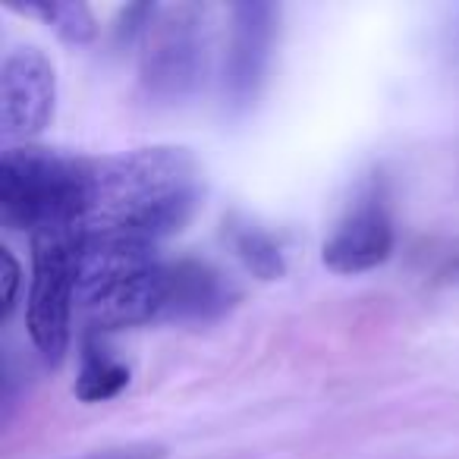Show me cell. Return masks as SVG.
I'll list each match as a JSON object with an SVG mask.
<instances>
[{
  "label": "cell",
  "mask_w": 459,
  "mask_h": 459,
  "mask_svg": "<svg viewBox=\"0 0 459 459\" xmlns=\"http://www.w3.org/2000/svg\"><path fill=\"white\" fill-rule=\"evenodd\" d=\"M202 167L189 148L148 145L89 158L76 233L82 249L160 255L202 204Z\"/></svg>",
  "instance_id": "cell-1"
},
{
  "label": "cell",
  "mask_w": 459,
  "mask_h": 459,
  "mask_svg": "<svg viewBox=\"0 0 459 459\" xmlns=\"http://www.w3.org/2000/svg\"><path fill=\"white\" fill-rule=\"evenodd\" d=\"M239 299L223 271L202 258H158L148 268L126 274L108 287L85 293L79 308L89 333H114L148 325H186L214 321Z\"/></svg>",
  "instance_id": "cell-2"
},
{
  "label": "cell",
  "mask_w": 459,
  "mask_h": 459,
  "mask_svg": "<svg viewBox=\"0 0 459 459\" xmlns=\"http://www.w3.org/2000/svg\"><path fill=\"white\" fill-rule=\"evenodd\" d=\"M89 158L41 145H10L0 154V223L35 237L48 227H76Z\"/></svg>",
  "instance_id": "cell-3"
},
{
  "label": "cell",
  "mask_w": 459,
  "mask_h": 459,
  "mask_svg": "<svg viewBox=\"0 0 459 459\" xmlns=\"http://www.w3.org/2000/svg\"><path fill=\"white\" fill-rule=\"evenodd\" d=\"M139 89L152 104L173 108L189 101L208 70V7L170 4L139 41Z\"/></svg>",
  "instance_id": "cell-4"
},
{
  "label": "cell",
  "mask_w": 459,
  "mask_h": 459,
  "mask_svg": "<svg viewBox=\"0 0 459 459\" xmlns=\"http://www.w3.org/2000/svg\"><path fill=\"white\" fill-rule=\"evenodd\" d=\"M32 243V281L26 299L29 340L48 365L70 350L73 312L79 308V233L76 227L39 230Z\"/></svg>",
  "instance_id": "cell-5"
},
{
  "label": "cell",
  "mask_w": 459,
  "mask_h": 459,
  "mask_svg": "<svg viewBox=\"0 0 459 459\" xmlns=\"http://www.w3.org/2000/svg\"><path fill=\"white\" fill-rule=\"evenodd\" d=\"M394 246L396 223L390 208V186L384 173H371L321 246V262L333 274H368L394 255Z\"/></svg>",
  "instance_id": "cell-6"
},
{
  "label": "cell",
  "mask_w": 459,
  "mask_h": 459,
  "mask_svg": "<svg viewBox=\"0 0 459 459\" xmlns=\"http://www.w3.org/2000/svg\"><path fill=\"white\" fill-rule=\"evenodd\" d=\"M281 7L243 0L230 7V41L223 60V108L233 117L249 114L268 82Z\"/></svg>",
  "instance_id": "cell-7"
},
{
  "label": "cell",
  "mask_w": 459,
  "mask_h": 459,
  "mask_svg": "<svg viewBox=\"0 0 459 459\" xmlns=\"http://www.w3.org/2000/svg\"><path fill=\"white\" fill-rule=\"evenodd\" d=\"M57 70L39 48H13L0 64V135L4 142H32L54 120Z\"/></svg>",
  "instance_id": "cell-8"
},
{
  "label": "cell",
  "mask_w": 459,
  "mask_h": 459,
  "mask_svg": "<svg viewBox=\"0 0 459 459\" xmlns=\"http://www.w3.org/2000/svg\"><path fill=\"white\" fill-rule=\"evenodd\" d=\"M129 365L104 343L101 333H89L82 340V352H79V371L73 394L79 403H108L114 396H120L129 387Z\"/></svg>",
  "instance_id": "cell-9"
},
{
  "label": "cell",
  "mask_w": 459,
  "mask_h": 459,
  "mask_svg": "<svg viewBox=\"0 0 459 459\" xmlns=\"http://www.w3.org/2000/svg\"><path fill=\"white\" fill-rule=\"evenodd\" d=\"M223 237H227L230 249L258 281H281L287 274V258H283L281 243L274 233L255 223L252 217L230 214L223 217Z\"/></svg>",
  "instance_id": "cell-10"
},
{
  "label": "cell",
  "mask_w": 459,
  "mask_h": 459,
  "mask_svg": "<svg viewBox=\"0 0 459 459\" xmlns=\"http://www.w3.org/2000/svg\"><path fill=\"white\" fill-rule=\"evenodd\" d=\"M13 10L22 16H32V20H41L66 45H91L98 35L95 13L82 0H39V4H26V7L13 4Z\"/></svg>",
  "instance_id": "cell-11"
},
{
  "label": "cell",
  "mask_w": 459,
  "mask_h": 459,
  "mask_svg": "<svg viewBox=\"0 0 459 459\" xmlns=\"http://www.w3.org/2000/svg\"><path fill=\"white\" fill-rule=\"evenodd\" d=\"M160 4H129L126 10H120V20L114 26V35L120 45H133V41H142L148 32V26L158 16Z\"/></svg>",
  "instance_id": "cell-12"
},
{
  "label": "cell",
  "mask_w": 459,
  "mask_h": 459,
  "mask_svg": "<svg viewBox=\"0 0 459 459\" xmlns=\"http://www.w3.org/2000/svg\"><path fill=\"white\" fill-rule=\"evenodd\" d=\"M79 459H167L164 444H152V440H135V444L108 446V450L85 453Z\"/></svg>",
  "instance_id": "cell-13"
},
{
  "label": "cell",
  "mask_w": 459,
  "mask_h": 459,
  "mask_svg": "<svg viewBox=\"0 0 459 459\" xmlns=\"http://www.w3.org/2000/svg\"><path fill=\"white\" fill-rule=\"evenodd\" d=\"M0 262H4V296H0V321H10L16 308V296H20L22 271L20 262L10 249H0Z\"/></svg>",
  "instance_id": "cell-14"
}]
</instances>
